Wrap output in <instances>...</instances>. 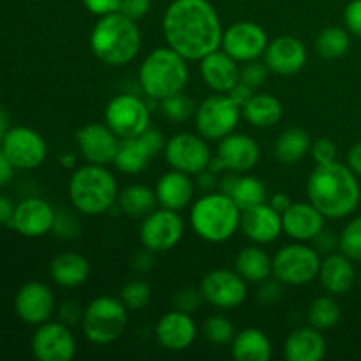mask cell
Wrapping results in <instances>:
<instances>
[{
    "label": "cell",
    "mask_w": 361,
    "mask_h": 361,
    "mask_svg": "<svg viewBox=\"0 0 361 361\" xmlns=\"http://www.w3.org/2000/svg\"><path fill=\"white\" fill-rule=\"evenodd\" d=\"M62 162H63V166H66V168H69V166L74 164V157H73V155H71V157H63Z\"/></svg>",
    "instance_id": "obj_60"
},
{
    "label": "cell",
    "mask_w": 361,
    "mask_h": 361,
    "mask_svg": "<svg viewBox=\"0 0 361 361\" xmlns=\"http://www.w3.org/2000/svg\"><path fill=\"white\" fill-rule=\"evenodd\" d=\"M348 166L356 173V175L361 176V141L349 150Z\"/></svg>",
    "instance_id": "obj_56"
},
{
    "label": "cell",
    "mask_w": 361,
    "mask_h": 361,
    "mask_svg": "<svg viewBox=\"0 0 361 361\" xmlns=\"http://www.w3.org/2000/svg\"><path fill=\"white\" fill-rule=\"evenodd\" d=\"M14 210H16V204L6 196H0V226H11L13 224Z\"/></svg>",
    "instance_id": "obj_52"
},
{
    "label": "cell",
    "mask_w": 361,
    "mask_h": 361,
    "mask_svg": "<svg viewBox=\"0 0 361 361\" xmlns=\"http://www.w3.org/2000/svg\"><path fill=\"white\" fill-rule=\"evenodd\" d=\"M282 102L270 94H256L242 106V115L254 127H274L282 118Z\"/></svg>",
    "instance_id": "obj_32"
},
{
    "label": "cell",
    "mask_w": 361,
    "mask_h": 361,
    "mask_svg": "<svg viewBox=\"0 0 361 361\" xmlns=\"http://www.w3.org/2000/svg\"><path fill=\"white\" fill-rule=\"evenodd\" d=\"M204 337L217 345L229 344L235 338V326L224 316H214L204 323Z\"/></svg>",
    "instance_id": "obj_42"
},
{
    "label": "cell",
    "mask_w": 361,
    "mask_h": 361,
    "mask_svg": "<svg viewBox=\"0 0 361 361\" xmlns=\"http://www.w3.org/2000/svg\"><path fill=\"white\" fill-rule=\"evenodd\" d=\"M252 90L254 88H250L249 85H245L243 81H238V85L229 92V95H231L236 102H240V104L243 106L250 97H252Z\"/></svg>",
    "instance_id": "obj_53"
},
{
    "label": "cell",
    "mask_w": 361,
    "mask_h": 361,
    "mask_svg": "<svg viewBox=\"0 0 361 361\" xmlns=\"http://www.w3.org/2000/svg\"><path fill=\"white\" fill-rule=\"evenodd\" d=\"M319 281L331 295H345L355 284V268L345 254H330L321 261Z\"/></svg>",
    "instance_id": "obj_28"
},
{
    "label": "cell",
    "mask_w": 361,
    "mask_h": 361,
    "mask_svg": "<svg viewBox=\"0 0 361 361\" xmlns=\"http://www.w3.org/2000/svg\"><path fill=\"white\" fill-rule=\"evenodd\" d=\"M201 298H203L201 291L196 293L194 289H183V291H178V295L175 296V307L182 310V312L189 314L200 307Z\"/></svg>",
    "instance_id": "obj_46"
},
{
    "label": "cell",
    "mask_w": 361,
    "mask_h": 361,
    "mask_svg": "<svg viewBox=\"0 0 361 361\" xmlns=\"http://www.w3.org/2000/svg\"><path fill=\"white\" fill-rule=\"evenodd\" d=\"M268 71L270 69L267 67V63H259L252 60V62H247L243 69H240V81L249 85L250 88H257L267 81Z\"/></svg>",
    "instance_id": "obj_43"
},
{
    "label": "cell",
    "mask_w": 361,
    "mask_h": 361,
    "mask_svg": "<svg viewBox=\"0 0 361 361\" xmlns=\"http://www.w3.org/2000/svg\"><path fill=\"white\" fill-rule=\"evenodd\" d=\"M207 169H210L212 173L219 175V173H221V171H224L226 166H224V162H222V159L217 155V157L210 159V162H208V168Z\"/></svg>",
    "instance_id": "obj_58"
},
{
    "label": "cell",
    "mask_w": 361,
    "mask_h": 361,
    "mask_svg": "<svg viewBox=\"0 0 361 361\" xmlns=\"http://www.w3.org/2000/svg\"><path fill=\"white\" fill-rule=\"evenodd\" d=\"M7 115L2 108H0V133H7Z\"/></svg>",
    "instance_id": "obj_59"
},
{
    "label": "cell",
    "mask_w": 361,
    "mask_h": 361,
    "mask_svg": "<svg viewBox=\"0 0 361 361\" xmlns=\"http://www.w3.org/2000/svg\"><path fill=\"white\" fill-rule=\"evenodd\" d=\"M164 155L173 169L187 175H197L207 169L212 159L208 145L200 136L189 133L175 134L166 143Z\"/></svg>",
    "instance_id": "obj_13"
},
{
    "label": "cell",
    "mask_w": 361,
    "mask_h": 361,
    "mask_svg": "<svg viewBox=\"0 0 361 361\" xmlns=\"http://www.w3.org/2000/svg\"><path fill=\"white\" fill-rule=\"evenodd\" d=\"M78 148L90 164L106 166L115 161L118 150V136L102 123H88L76 134Z\"/></svg>",
    "instance_id": "obj_17"
},
{
    "label": "cell",
    "mask_w": 361,
    "mask_h": 361,
    "mask_svg": "<svg viewBox=\"0 0 361 361\" xmlns=\"http://www.w3.org/2000/svg\"><path fill=\"white\" fill-rule=\"evenodd\" d=\"M349 44V34L341 27H328L317 35L316 39V51L317 55L323 59L334 60L341 59L348 53Z\"/></svg>",
    "instance_id": "obj_37"
},
{
    "label": "cell",
    "mask_w": 361,
    "mask_h": 361,
    "mask_svg": "<svg viewBox=\"0 0 361 361\" xmlns=\"http://www.w3.org/2000/svg\"><path fill=\"white\" fill-rule=\"evenodd\" d=\"M55 212L48 201L41 200V197H28L16 204L11 228L28 238H39L51 231L55 226Z\"/></svg>",
    "instance_id": "obj_19"
},
{
    "label": "cell",
    "mask_w": 361,
    "mask_h": 361,
    "mask_svg": "<svg viewBox=\"0 0 361 361\" xmlns=\"http://www.w3.org/2000/svg\"><path fill=\"white\" fill-rule=\"evenodd\" d=\"M194 194V185L190 182L189 175L182 171L166 173L159 178L157 187H155V196H157V203L162 208L168 210L180 212L190 203Z\"/></svg>",
    "instance_id": "obj_26"
},
{
    "label": "cell",
    "mask_w": 361,
    "mask_h": 361,
    "mask_svg": "<svg viewBox=\"0 0 361 361\" xmlns=\"http://www.w3.org/2000/svg\"><path fill=\"white\" fill-rule=\"evenodd\" d=\"M14 310L27 324H42L55 310V298L48 286L42 282H28L14 298Z\"/></svg>",
    "instance_id": "obj_18"
},
{
    "label": "cell",
    "mask_w": 361,
    "mask_h": 361,
    "mask_svg": "<svg viewBox=\"0 0 361 361\" xmlns=\"http://www.w3.org/2000/svg\"><path fill=\"white\" fill-rule=\"evenodd\" d=\"M155 203H157V196L154 190L147 185H129L118 192V207L123 214L129 217H147L148 214L154 212Z\"/></svg>",
    "instance_id": "obj_35"
},
{
    "label": "cell",
    "mask_w": 361,
    "mask_h": 361,
    "mask_svg": "<svg viewBox=\"0 0 361 361\" xmlns=\"http://www.w3.org/2000/svg\"><path fill=\"white\" fill-rule=\"evenodd\" d=\"M242 210L222 192H207L192 204L190 226L200 238L221 243L231 238L240 228Z\"/></svg>",
    "instance_id": "obj_5"
},
{
    "label": "cell",
    "mask_w": 361,
    "mask_h": 361,
    "mask_svg": "<svg viewBox=\"0 0 361 361\" xmlns=\"http://www.w3.org/2000/svg\"><path fill=\"white\" fill-rule=\"evenodd\" d=\"M73 207L85 215H99L111 210L118 200V185L111 171L101 164H87L76 169L69 180Z\"/></svg>",
    "instance_id": "obj_4"
},
{
    "label": "cell",
    "mask_w": 361,
    "mask_h": 361,
    "mask_svg": "<svg viewBox=\"0 0 361 361\" xmlns=\"http://www.w3.org/2000/svg\"><path fill=\"white\" fill-rule=\"evenodd\" d=\"M243 235L256 243H271L281 236L282 214H279L270 203H261L257 207L247 208L242 212L240 221Z\"/></svg>",
    "instance_id": "obj_21"
},
{
    "label": "cell",
    "mask_w": 361,
    "mask_h": 361,
    "mask_svg": "<svg viewBox=\"0 0 361 361\" xmlns=\"http://www.w3.org/2000/svg\"><path fill=\"white\" fill-rule=\"evenodd\" d=\"M196 323L182 310H171L159 319L155 335L162 348L168 351H183L196 341Z\"/></svg>",
    "instance_id": "obj_22"
},
{
    "label": "cell",
    "mask_w": 361,
    "mask_h": 361,
    "mask_svg": "<svg viewBox=\"0 0 361 361\" xmlns=\"http://www.w3.org/2000/svg\"><path fill=\"white\" fill-rule=\"evenodd\" d=\"M106 126L120 137H136L150 127V111L140 97L120 94L108 102L104 111Z\"/></svg>",
    "instance_id": "obj_10"
},
{
    "label": "cell",
    "mask_w": 361,
    "mask_h": 361,
    "mask_svg": "<svg viewBox=\"0 0 361 361\" xmlns=\"http://www.w3.org/2000/svg\"><path fill=\"white\" fill-rule=\"evenodd\" d=\"M217 155L229 171L247 173L259 161V145L247 134L231 133L221 140Z\"/></svg>",
    "instance_id": "obj_24"
},
{
    "label": "cell",
    "mask_w": 361,
    "mask_h": 361,
    "mask_svg": "<svg viewBox=\"0 0 361 361\" xmlns=\"http://www.w3.org/2000/svg\"><path fill=\"white\" fill-rule=\"evenodd\" d=\"M271 351L270 338L257 328H247L233 338L231 355L236 361H268Z\"/></svg>",
    "instance_id": "obj_30"
},
{
    "label": "cell",
    "mask_w": 361,
    "mask_h": 361,
    "mask_svg": "<svg viewBox=\"0 0 361 361\" xmlns=\"http://www.w3.org/2000/svg\"><path fill=\"white\" fill-rule=\"evenodd\" d=\"M187 80L189 69L185 59L169 46L154 49L140 67L141 90L154 101H162L182 92Z\"/></svg>",
    "instance_id": "obj_6"
},
{
    "label": "cell",
    "mask_w": 361,
    "mask_h": 361,
    "mask_svg": "<svg viewBox=\"0 0 361 361\" xmlns=\"http://www.w3.org/2000/svg\"><path fill=\"white\" fill-rule=\"evenodd\" d=\"M310 147H312V143H310L309 133L298 129V127H293V129L284 130L277 137L274 152L277 161L284 162V164H295L309 154Z\"/></svg>",
    "instance_id": "obj_33"
},
{
    "label": "cell",
    "mask_w": 361,
    "mask_h": 361,
    "mask_svg": "<svg viewBox=\"0 0 361 361\" xmlns=\"http://www.w3.org/2000/svg\"><path fill=\"white\" fill-rule=\"evenodd\" d=\"M309 201L328 219H344L356 210L361 189L356 173L334 161L317 164L307 182Z\"/></svg>",
    "instance_id": "obj_2"
},
{
    "label": "cell",
    "mask_w": 361,
    "mask_h": 361,
    "mask_svg": "<svg viewBox=\"0 0 361 361\" xmlns=\"http://www.w3.org/2000/svg\"><path fill=\"white\" fill-rule=\"evenodd\" d=\"M326 353V341L317 328H300L293 331L284 345L288 361H319Z\"/></svg>",
    "instance_id": "obj_27"
},
{
    "label": "cell",
    "mask_w": 361,
    "mask_h": 361,
    "mask_svg": "<svg viewBox=\"0 0 361 361\" xmlns=\"http://www.w3.org/2000/svg\"><path fill=\"white\" fill-rule=\"evenodd\" d=\"M321 257L317 250L295 243L279 250L271 259V274L288 286H303L319 277Z\"/></svg>",
    "instance_id": "obj_9"
},
{
    "label": "cell",
    "mask_w": 361,
    "mask_h": 361,
    "mask_svg": "<svg viewBox=\"0 0 361 361\" xmlns=\"http://www.w3.org/2000/svg\"><path fill=\"white\" fill-rule=\"evenodd\" d=\"M51 279L62 288H78L83 282H87L90 275V264L87 257L78 252H63L59 254L51 261L49 267Z\"/></svg>",
    "instance_id": "obj_29"
},
{
    "label": "cell",
    "mask_w": 361,
    "mask_h": 361,
    "mask_svg": "<svg viewBox=\"0 0 361 361\" xmlns=\"http://www.w3.org/2000/svg\"><path fill=\"white\" fill-rule=\"evenodd\" d=\"M324 215L312 203H293L282 214V229L298 242L314 240L324 229Z\"/></svg>",
    "instance_id": "obj_23"
},
{
    "label": "cell",
    "mask_w": 361,
    "mask_h": 361,
    "mask_svg": "<svg viewBox=\"0 0 361 361\" xmlns=\"http://www.w3.org/2000/svg\"><path fill=\"white\" fill-rule=\"evenodd\" d=\"M229 197L236 203L240 210L257 207L261 203H267V187L256 176H238L235 187L229 192Z\"/></svg>",
    "instance_id": "obj_36"
},
{
    "label": "cell",
    "mask_w": 361,
    "mask_h": 361,
    "mask_svg": "<svg viewBox=\"0 0 361 361\" xmlns=\"http://www.w3.org/2000/svg\"><path fill=\"white\" fill-rule=\"evenodd\" d=\"M14 175V166L11 164L9 159L4 155V152L0 150V187H4L6 183L11 182Z\"/></svg>",
    "instance_id": "obj_54"
},
{
    "label": "cell",
    "mask_w": 361,
    "mask_h": 361,
    "mask_svg": "<svg viewBox=\"0 0 361 361\" xmlns=\"http://www.w3.org/2000/svg\"><path fill=\"white\" fill-rule=\"evenodd\" d=\"M201 78L212 90L229 94L240 81L238 62L224 49H217L201 59Z\"/></svg>",
    "instance_id": "obj_25"
},
{
    "label": "cell",
    "mask_w": 361,
    "mask_h": 361,
    "mask_svg": "<svg viewBox=\"0 0 361 361\" xmlns=\"http://www.w3.org/2000/svg\"><path fill=\"white\" fill-rule=\"evenodd\" d=\"M221 46L236 62H252L267 51L268 34L261 25L238 21L222 34Z\"/></svg>",
    "instance_id": "obj_14"
},
{
    "label": "cell",
    "mask_w": 361,
    "mask_h": 361,
    "mask_svg": "<svg viewBox=\"0 0 361 361\" xmlns=\"http://www.w3.org/2000/svg\"><path fill=\"white\" fill-rule=\"evenodd\" d=\"M338 247L351 261H361V217L353 219L345 226L338 238Z\"/></svg>",
    "instance_id": "obj_40"
},
{
    "label": "cell",
    "mask_w": 361,
    "mask_h": 361,
    "mask_svg": "<svg viewBox=\"0 0 361 361\" xmlns=\"http://www.w3.org/2000/svg\"><path fill=\"white\" fill-rule=\"evenodd\" d=\"M90 48L106 66H126L141 48V32L136 21L120 11L101 16L90 34Z\"/></svg>",
    "instance_id": "obj_3"
},
{
    "label": "cell",
    "mask_w": 361,
    "mask_h": 361,
    "mask_svg": "<svg viewBox=\"0 0 361 361\" xmlns=\"http://www.w3.org/2000/svg\"><path fill=\"white\" fill-rule=\"evenodd\" d=\"M83 317V312L80 310V307L76 305V303H66L62 309V319L63 323H69V324H74L78 323V319H81Z\"/></svg>",
    "instance_id": "obj_55"
},
{
    "label": "cell",
    "mask_w": 361,
    "mask_h": 361,
    "mask_svg": "<svg viewBox=\"0 0 361 361\" xmlns=\"http://www.w3.org/2000/svg\"><path fill=\"white\" fill-rule=\"evenodd\" d=\"M201 295L219 309H236L247 298L245 279L238 271L214 270L201 281Z\"/></svg>",
    "instance_id": "obj_15"
},
{
    "label": "cell",
    "mask_w": 361,
    "mask_h": 361,
    "mask_svg": "<svg viewBox=\"0 0 361 361\" xmlns=\"http://www.w3.org/2000/svg\"><path fill=\"white\" fill-rule=\"evenodd\" d=\"M270 204L275 208V210L279 212V214H284V212L288 210L289 207H291L293 201H291V197L288 196V194L277 192V194H274V196L270 197Z\"/></svg>",
    "instance_id": "obj_57"
},
{
    "label": "cell",
    "mask_w": 361,
    "mask_h": 361,
    "mask_svg": "<svg viewBox=\"0 0 361 361\" xmlns=\"http://www.w3.org/2000/svg\"><path fill=\"white\" fill-rule=\"evenodd\" d=\"M310 152H312V157L317 164H328V162L337 161V147L328 137H319V140L314 141Z\"/></svg>",
    "instance_id": "obj_44"
},
{
    "label": "cell",
    "mask_w": 361,
    "mask_h": 361,
    "mask_svg": "<svg viewBox=\"0 0 361 361\" xmlns=\"http://www.w3.org/2000/svg\"><path fill=\"white\" fill-rule=\"evenodd\" d=\"M236 271L249 282H263L271 274V259L259 247H245L235 259Z\"/></svg>",
    "instance_id": "obj_34"
},
{
    "label": "cell",
    "mask_w": 361,
    "mask_h": 361,
    "mask_svg": "<svg viewBox=\"0 0 361 361\" xmlns=\"http://www.w3.org/2000/svg\"><path fill=\"white\" fill-rule=\"evenodd\" d=\"M282 298V286H279L275 281H263V286L259 289V300L264 305H275Z\"/></svg>",
    "instance_id": "obj_49"
},
{
    "label": "cell",
    "mask_w": 361,
    "mask_h": 361,
    "mask_svg": "<svg viewBox=\"0 0 361 361\" xmlns=\"http://www.w3.org/2000/svg\"><path fill=\"white\" fill-rule=\"evenodd\" d=\"M242 116V104L231 95H212L196 109V127L207 140L221 141L235 133Z\"/></svg>",
    "instance_id": "obj_8"
},
{
    "label": "cell",
    "mask_w": 361,
    "mask_h": 361,
    "mask_svg": "<svg viewBox=\"0 0 361 361\" xmlns=\"http://www.w3.org/2000/svg\"><path fill=\"white\" fill-rule=\"evenodd\" d=\"M85 337L99 345L115 342L127 326V307L120 298L99 296L92 300L85 309L83 317Z\"/></svg>",
    "instance_id": "obj_7"
},
{
    "label": "cell",
    "mask_w": 361,
    "mask_h": 361,
    "mask_svg": "<svg viewBox=\"0 0 361 361\" xmlns=\"http://www.w3.org/2000/svg\"><path fill=\"white\" fill-rule=\"evenodd\" d=\"M307 62V49L300 39L282 35L268 42L264 51V63L275 74L291 76L303 69Z\"/></svg>",
    "instance_id": "obj_20"
},
{
    "label": "cell",
    "mask_w": 361,
    "mask_h": 361,
    "mask_svg": "<svg viewBox=\"0 0 361 361\" xmlns=\"http://www.w3.org/2000/svg\"><path fill=\"white\" fill-rule=\"evenodd\" d=\"M314 243H316L317 249L323 250V252H330V250H334L335 247L338 245V240L335 238V233L323 229V231L314 238Z\"/></svg>",
    "instance_id": "obj_50"
},
{
    "label": "cell",
    "mask_w": 361,
    "mask_h": 361,
    "mask_svg": "<svg viewBox=\"0 0 361 361\" xmlns=\"http://www.w3.org/2000/svg\"><path fill=\"white\" fill-rule=\"evenodd\" d=\"M152 157H154V152L150 150V147L145 143V140L140 134V136L136 137L120 140L118 150H116L113 164H115L120 171L126 173V175H137V173L147 169Z\"/></svg>",
    "instance_id": "obj_31"
},
{
    "label": "cell",
    "mask_w": 361,
    "mask_h": 361,
    "mask_svg": "<svg viewBox=\"0 0 361 361\" xmlns=\"http://www.w3.org/2000/svg\"><path fill=\"white\" fill-rule=\"evenodd\" d=\"M2 152L14 169H35L44 162L48 147L37 130L13 127L4 134Z\"/></svg>",
    "instance_id": "obj_11"
},
{
    "label": "cell",
    "mask_w": 361,
    "mask_h": 361,
    "mask_svg": "<svg viewBox=\"0 0 361 361\" xmlns=\"http://www.w3.org/2000/svg\"><path fill=\"white\" fill-rule=\"evenodd\" d=\"M150 2L152 0H122L118 11L122 14H126L127 18H130V20L137 21L148 13V9H150Z\"/></svg>",
    "instance_id": "obj_47"
},
{
    "label": "cell",
    "mask_w": 361,
    "mask_h": 361,
    "mask_svg": "<svg viewBox=\"0 0 361 361\" xmlns=\"http://www.w3.org/2000/svg\"><path fill=\"white\" fill-rule=\"evenodd\" d=\"M162 32L171 49L185 60H201L222 44V25L208 0H173L162 18Z\"/></svg>",
    "instance_id": "obj_1"
},
{
    "label": "cell",
    "mask_w": 361,
    "mask_h": 361,
    "mask_svg": "<svg viewBox=\"0 0 361 361\" xmlns=\"http://www.w3.org/2000/svg\"><path fill=\"white\" fill-rule=\"evenodd\" d=\"M152 298V291L150 286L143 281H133L129 284H126L120 291V300L123 302V305L127 309H145V307L150 303Z\"/></svg>",
    "instance_id": "obj_41"
},
{
    "label": "cell",
    "mask_w": 361,
    "mask_h": 361,
    "mask_svg": "<svg viewBox=\"0 0 361 361\" xmlns=\"http://www.w3.org/2000/svg\"><path fill=\"white\" fill-rule=\"evenodd\" d=\"M4 134H6V133H0V150H2V141H4Z\"/></svg>",
    "instance_id": "obj_61"
},
{
    "label": "cell",
    "mask_w": 361,
    "mask_h": 361,
    "mask_svg": "<svg viewBox=\"0 0 361 361\" xmlns=\"http://www.w3.org/2000/svg\"><path fill=\"white\" fill-rule=\"evenodd\" d=\"M161 111L166 118L173 120V122H185V120H189L192 116L194 104L187 95L178 92V94L162 99Z\"/></svg>",
    "instance_id": "obj_39"
},
{
    "label": "cell",
    "mask_w": 361,
    "mask_h": 361,
    "mask_svg": "<svg viewBox=\"0 0 361 361\" xmlns=\"http://www.w3.org/2000/svg\"><path fill=\"white\" fill-rule=\"evenodd\" d=\"M183 236V221L178 212L161 208L145 217L140 229L141 243L150 252H164L178 245Z\"/></svg>",
    "instance_id": "obj_12"
},
{
    "label": "cell",
    "mask_w": 361,
    "mask_h": 361,
    "mask_svg": "<svg viewBox=\"0 0 361 361\" xmlns=\"http://www.w3.org/2000/svg\"><path fill=\"white\" fill-rule=\"evenodd\" d=\"M81 2L95 16H106V14L116 13L122 0H81Z\"/></svg>",
    "instance_id": "obj_48"
},
{
    "label": "cell",
    "mask_w": 361,
    "mask_h": 361,
    "mask_svg": "<svg viewBox=\"0 0 361 361\" xmlns=\"http://www.w3.org/2000/svg\"><path fill=\"white\" fill-rule=\"evenodd\" d=\"M32 351L41 361H69L76 355V341L66 324L46 321L34 334Z\"/></svg>",
    "instance_id": "obj_16"
},
{
    "label": "cell",
    "mask_w": 361,
    "mask_h": 361,
    "mask_svg": "<svg viewBox=\"0 0 361 361\" xmlns=\"http://www.w3.org/2000/svg\"><path fill=\"white\" fill-rule=\"evenodd\" d=\"M309 319L310 324L317 330H330L341 319V307L330 296H321V298L314 300L310 305Z\"/></svg>",
    "instance_id": "obj_38"
},
{
    "label": "cell",
    "mask_w": 361,
    "mask_h": 361,
    "mask_svg": "<svg viewBox=\"0 0 361 361\" xmlns=\"http://www.w3.org/2000/svg\"><path fill=\"white\" fill-rule=\"evenodd\" d=\"M197 187L203 192H214L219 187V180L215 178V173H212L210 169H203L201 173H197Z\"/></svg>",
    "instance_id": "obj_51"
},
{
    "label": "cell",
    "mask_w": 361,
    "mask_h": 361,
    "mask_svg": "<svg viewBox=\"0 0 361 361\" xmlns=\"http://www.w3.org/2000/svg\"><path fill=\"white\" fill-rule=\"evenodd\" d=\"M345 27L356 37H361V0H353L344 11Z\"/></svg>",
    "instance_id": "obj_45"
}]
</instances>
